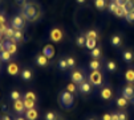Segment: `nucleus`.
<instances>
[{"label": "nucleus", "instance_id": "9d476101", "mask_svg": "<svg viewBox=\"0 0 134 120\" xmlns=\"http://www.w3.org/2000/svg\"><path fill=\"white\" fill-rule=\"evenodd\" d=\"M122 96L126 98L127 100H133L134 99V86H133V83H127L122 89Z\"/></svg>", "mask_w": 134, "mask_h": 120}, {"label": "nucleus", "instance_id": "c9c22d12", "mask_svg": "<svg viewBox=\"0 0 134 120\" xmlns=\"http://www.w3.org/2000/svg\"><path fill=\"white\" fill-rule=\"evenodd\" d=\"M85 37H86V38H94V40H97V38H98V33L96 32L94 29H89V30L85 33Z\"/></svg>", "mask_w": 134, "mask_h": 120}, {"label": "nucleus", "instance_id": "13d9d810", "mask_svg": "<svg viewBox=\"0 0 134 120\" xmlns=\"http://www.w3.org/2000/svg\"><path fill=\"white\" fill-rule=\"evenodd\" d=\"M110 2H114V0H110Z\"/></svg>", "mask_w": 134, "mask_h": 120}, {"label": "nucleus", "instance_id": "4d7b16f0", "mask_svg": "<svg viewBox=\"0 0 134 120\" xmlns=\"http://www.w3.org/2000/svg\"><path fill=\"white\" fill-rule=\"evenodd\" d=\"M131 102H133V103H134V99H133V100H131Z\"/></svg>", "mask_w": 134, "mask_h": 120}, {"label": "nucleus", "instance_id": "1a4fd4ad", "mask_svg": "<svg viewBox=\"0 0 134 120\" xmlns=\"http://www.w3.org/2000/svg\"><path fill=\"white\" fill-rule=\"evenodd\" d=\"M63 37H64V33H63V30L60 28H53L51 30V33H49V38H51V41H53V42H60L63 40Z\"/></svg>", "mask_w": 134, "mask_h": 120}, {"label": "nucleus", "instance_id": "412c9836", "mask_svg": "<svg viewBox=\"0 0 134 120\" xmlns=\"http://www.w3.org/2000/svg\"><path fill=\"white\" fill-rule=\"evenodd\" d=\"M11 58H12V54L8 50L3 49L2 52H0V62H9Z\"/></svg>", "mask_w": 134, "mask_h": 120}, {"label": "nucleus", "instance_id": "4c0bfd02", "mask_svg": "<svg viewBox=\"0 0 134 120\" xmlns=\"http://www.w3.org/2000/svg\"><path fill=\"white\" fill-rule=\"evenodd\" d=\"M125 8L127 12H133L134 11V0H127L125 3Z\"/></svg>", "mask_w": 134, "mask_h": 120}, {"label": "nucleus", "instance_id": "052dcab7", "mask_svg": "<svg viewBox=\"0 0 134 120\" xmlns=\"http://www.w3.org/2000/svg\"><path fill=\"white\" fill-rule=\"evenodd\" d=\"M0 95H2V94H0Z\"/></svg>", "mask_w": 134, "mask_h": 120}, {"label": "nucleus", "instance_id": "aec40b11", "mask_svg": "<svg viewBox=\"0 0 134 120\" xmlns=\"http://www.w3.org/2000/svg\"><path fill=\"white\" fill-rule=\"evenodd\" d=\"M122 58H124V61H125L126 64H131V62L134 61V54H133L131 50H124Z\"/></svg>", "mask_w": 134, "mask_h": 120}, {"label": "nucleus", "instance_id": "c756f323", "mask_svg": "<svg viewBox=\"0 0 134 120\" xmlns=\"http://www.w3.org/2000/svg\"><path fill=\"white\" fill-rule=\"evenodd\" d=\"M105 67L109 73H114V71H117V64L114 62V61H106L105 64Z\"/></svg>", "mask_w": 134, "mask_h": 120}, {"label": "nucleus", "instance_id": "58836bf2", "mask_svg": "<svg viewBox=\"0 0 134 120\" xmlns=\"http://www.w3.org/2000/svg\"><path fill=\"white\" fill-rule=\"evenodd\" d=\"M25 99H32V100H37V96L33 91H25V94L23 95Z\"/></svg>", "mask_w": 134, "mask_h": 120}, {"label": "nucleus", "instance_id": "c85d7f7f", "mask_svg": "<svg viewBox=\"0 0 134 120\" xmlns=\"http://www.w3.org/2000/svg\"><path fill=\"white\" fill-rule=\"evenodd\" d=\"M21 92L19 91V90H12L11 92H9V99L12 102H15V100H19V99H21Z\"/></svg>", "mask_w": 134, "mask_h": 120}, {"label": "nucleus", "instance_id": "ddd939ff", "mask_svg": "<svg viewBox=\"0 0 134 120\" xmlns=\"http://www.w3.org/2000/svg\"><path fill=\"white\" fill-rule=\"evenodd\" d=\"M7 73L11 77H17L20 74V69H19V65L16 62H9V65L7 66Z\"/></svg>", "mask_w": 134, "mask_h": 120}, {"label": "nucleus", "instance_id": "5fc2aeb1", "mask_svg": "<svg viewBox=\"0 0 134 120\" xmlns=\"http://www.w3.org/2000/svg\"><path fill=\"white\" fill-rule=\"evenodd\" d=\"M86 120H97L94 116H89V117H86Z\"/></svg>", "mask_w": 134, "mask_h": 120}, {"label": "nucleus", "instance_id": "7c9ffc66", "mask_svg": "<svg viewBox=\"0 0 134 120\" xmlns=\"http://www.w3.org/2000/svg\"><path fill=\"white\" fill-rule=\"evenodd\" d=\"M96 46H97V40H94V38H86V44H85V48L86 49L93 50Z\"/></svg>", "mask_w": 134, "mask_h": 120}, {"label": "nucleus", "instance_id": "473e14b6", "mask_svg": "<svg viewBox=\"0 0 134 120\" xmlns=\"http://www.w3.org/2000/svg\"><path fill=\"white\" fill-rule=\"evenodd\" d=\"M24 100V106L27 110H31V108H36V100H32V99H23Z\"/></svg>", "mask_w": 134, "mask_h": 120}, {"label": "nucleus", "instance_id": "8fccbe9b", "mask_svg": "<svg viewBox=\"0 0 134 120\" xmlns=\"http://www.w3.org/2000/svg\"><path fill=\"white\" fill-rule=\"evenodd\" d=\"M111 120H120V119H118V112L111 113Z\"/></svg>", "mask_w": 134, "mask_h": 120}, {"label": "nucleus", "instance_id": "423d86ee", "mask_svg": "<svg viewBox=\"0 0 134 120\" xmlns=\"http://www.w3.org/2000/svg\"><path fill=\"white\" fill-rule=\"evenodd\" d=\"M93 91V85L89 82V79H85L84 82H81L79 85V92L81 95H89Z\"/></svg>", "mask_w": 134, "mask_h": 120}, {"label": "nucleus", "instance_id": "bb28decb", "mask_svg": "<svg viewBox=\"0 0 134 120\" xmlns=\"http://www.w3.org/2000/svg\"><path fill=\"white\" fill-rule=\"evenodd\" d=\"M13 34H15V29H13L12 27H5V28H4V30H3V36H4L7 40L12 38Z\"/></svg>", "mask_w": 134, "mask_h": 120}, {"label": "nucleus", "instance_id": "dca6fc26", "mask_svg": "<svg viewBox=\"0 0 134 120\" xmlns=\"http://www.w3.org/2000/svg\"><path fill=\"white\" fill-rule=\"evenodd\" d=\"M88 67H89L90 70H101V69H102V64H101L100 59L92 58L90 61H89V64H88Z\"/></svg>", "mask_w": 134, "mask_h": 120}, {"label": "nucleus", "instance_id": "9b49d317", "mask_svg": "<svg viewBox=\"0 0 134 120\" xmlns=\"http://www.w3.org/2000/svg\"><path fill=\"white\" fill-rule=\"evenodd\" d=\"M35 64L39 66V67H47V66L49 65V59H48L43 53H40V54H37V55H36V58H35Z\"/></svg>", "mask_w": 134, "mask_h": 120}, {"label": "nucleus", "instance_id": "f3484780", "mask_svg": "<svg viewBox=\"0 0 134 120\" xmlns=\"http://www.w3.org/2000/svg\"><path fill=\"white\" fill-rule=\"evenodd\" d=\"M25 119L27 120H37L39 119V112L36 108H31L25 111Z\"/></svg>", "mask_w": 134, "mask_h": 120}, {"label": "nucleus", "instance_id": "6ab92c4d", "mask_svg": "<svg viewBox=\"0 0 134 120\" xmlns=\"http://www.w3.org/2000/svg\"><path fill=\"white\" fill-rule=\"evenodd\" d=\"M129 102H130V100H127L126 98H124V96L121 95V96H118V98L116 99V106H117L118 108H126L127 104H129Z\"/></svg>", "mask_w": 134, "mask_h": 120}, {"label": "nucleus", "instance_id": "ea45409f", "mask_svg": "<svg viewBox=\"0 0 134 120\" xmlns=\"http://www.w3.org/2000/svg\"><path fill=\"white\" fill-rule=\"evenodd\" d=\"M56 117H57V115H56L54 111H48V112L45 113V116H44L45 120H54Z\"/></svg>", "mask_w": 134, "mask_h": 120}, {"label": "nucleus", "instance_id": "7ed1b4c3", "mask_svg": "<svg viewBox=\"0 0 134 120\" xmlns=\"http://www.w3.org/2000/svg\"><path fill=\"white\" fill-rule=\"evenodd\" d=\"M88 79L94 87H102L104 85V74L101 70H92L88 75Z\"/></svg>", "mask_w": 134, "mask_h": 120}, {"label": "nucleus", "instance_id": "09e8293b", "mask_svg": "<svg viewBox=\"0 0 134 120\" xmlns=\"http://www.w3.org/2000/svg\"><path fill=\"white\" fill-rule=\"evenodd\" d=\"M114 2H116L118 5H125V3L127 2V0H114Z\"/></svg>", "mask_w": 134, "mask_h": 120}, {"label": "nucleus", "instance_id": "a18cd8bd", "mask_svg": "<svg viewBox=\"0 0 134 120\" xmlns=\"http://www.w3.org/2000/svg\"><path fill=\"white\" fill-rule=\"evenodd\" d=\"M2 111H3L4 113H8V104L3 103V104H2Z\"/></svg>", "mask_w": 134, "mask_h": 120}, {"label": "nucleus", "instance_id": "b1692460", "mask_svg": "<svg viewBox=\"0 0 134 120\" xmlns=\"http://www.w3.org/2000/svg\"><path fill=\"white\" fill-rule=\"evenodd\" d=\"M57 67H59V70L61 71H65L68 70V62H66V57H63L59 59V62H57Z\"/></svg>", "mask_w": 134, "mask_h": 120}, {"label": "nucleus", "instance_id": "4be33fe9", "mask_svg": "<svg viewBox=\"0 0 134 120\" xmlns=\"http://www.w3.org/2000/svg\"><path fill=\"white\" fill-rule=\"evenodd\" d=\"M12 42H21L23 40H24V34H23V32L21 30H15V34H13V37L12 38H9Z\"/></svg>", "mask_w": 134, "mask_h": 120}, {"label": "nucleus", "instance_id": "2f4dec72", "mask_svg": "<svg viewBox=\"0 0 134 120\" xmlns=\"http://www.w3.org/2000/svg\"><path fill=\"white\" fill-rule=\"evenodd\" d=\"M94 5L98 11H104L106 8V0H94Z\"/></svg>", "mask_w": 134, "mask_h": 120}, {"label": "nucleus", "instance_id": "a211bd4d", "mask_svg": "<svg viewBox=\"0 0 134 120\" xmlns=\"http://www.w3.org/2000/svg\"><path fill=\"white\" fill-rule=\"evenodd\" d=\"M110 44H111V46H114V48H120V46L122 45V37H121L120 34H114V36L110 38Z\"/></svg>", "mask_w": 134, "mask_h": 120}, {"label": "nucleus", "instance_id": "2eb2a0df", "mask_svg": "<svg viewBox=\"0 0 134 120\" xmlns=\"http://www.w3.org/2000/svg\"><path fill=\"white\" fill-rule=\"evenodd\" d=\"M43 54H44L48 59L53 58V57H54V46H53V45H51V44L45 45V46L43 48Z\"/></svg>", "mask_w": 134, "mask_h": 120}, {"label": "nucleus", "instance_id": "f704fd0d", "mask_svg": "<svg viewBox=\"0 0 134 120\" xmlns=\"http://www.w3.org/2000/svg\"><path fill=\"white\" fill-rule=\"evenodd\" d=\"M66 62H68V69H74L76 67V58L72 57V55H68L66 57Z\"/></svg>", "mask_w": 134, "mask_h": 120}, {"label": "nucleus", "instance_id": "72a5a7b5", "mask_svg": "<svg viewBox=\"0 0 134 120\" xmlns=\"http://www.w3.org/2000/svg\"><path fill=\"white\" fill-rule=\"evenodd\" d=\"M126 13H127V11H126V8H125V5H120L118 7V9H117V12L116 13H114V15H116L117 17H125L126 16Z\"/></svg>", "mask_w": 134, "mask_h": 120}, {"label": "nucleus", "instance_id": "c03bdc74", "mask_svg": "<svg viewBox=\"0 0 134 120\" xmlns=\"http://www.w3.org/2000/svg\"><path fill=\"white\" fill-rule=\"evenodd\" d=\"M101 120H111V113H104Z\"/></svg>", "mask_w": 134, "mask_h": 120}, {"label": "nucleus", "instance_id": "20e7f679", "mask_svg": "<svg viewBox=\"0 0 134 120\" xmlns=\"http://www.w3.org/2000/svg\"><path fill=\"white\" fill-rule=\"evenodd\" d=\"M70 77V81L74 82L76 85H80L81 82H84L86 79V73L84 69H73L69 74Z\"/></svg>", "mask_w": 134, "mask_h": 120}, {"label": "nucleus", "instance_id": "393cba45", "mask_svg": "<svg viewBox=\"0 0 134 120\" xmlns=\"http://www.w3.org/2000/svg\"><path fill=\"white\" fill-rule=\"evenodd\" d=\"M65 90H66V91H69V92H72V94L74 95L76 92H79V85H76L74 82H69V83L66 85Z\"/></svg>", "mask_w": 134, "mask_h": 120}, {"label": "nucleus", "instance_id": "a878e982", "mask_svg": "<svg viewBox=\"0 0 134 120\" xmlns=\"http://www.w3.org/2000/svg\"><path fill=\"white\" fill-rule=\"evenodd\" d=\"M90 57L92 58H96V59H100L102 57V52H101V48L96 46L93 50H90Z\"/></svg>", "mask_w": 134, "mask_h": 120}, {"label": "nucleus", "instance_id": "603ef678", "mask_svg": "<svg viewBox=\"0 0 134 120\" xmlns=\"http://www.w3.org/2000/svg\"><path fill=\"white\" fill-rule=\"evenodd\" d=\"M15 120H27V119H24L23 116H19V115H17V116L15 117Z\"/></svg>", "mask_w": 134, "mask_h": 120}, {"label": "nucleus", "instance_id": "e433bc0d", "mask_svg": "<svg viewBox=\"0 0 134 120\" xmlns=\"http://www.w3.org/2000/svg\"><path fill=\"white\" fill-rule=\"evenodd\" d=\"M118 7H120V5H118L116 2H110V4L108 5V9H109L110 13H116L117 9H118Z\"/></svg>", "mask_w": 134, "mask_h": 120}, {"label": "nucleus", "instance_id": "6e6552de", "mask_svg": "<svg viewBox=\"0 0 134 120\" xmlns=\"http://www.w3.org/2000/svg\"><path fill=\"white\" fill-rule=\"evenodd\" d=\"M100 98L102 100H111L113 99V90L109 85L106 86H102L101 90H100Z\"/></svg>", "mask_w": 134, "mask_h": 120}, {"label": "nucleus", "instance_id": "f8f14e48", "mask_svg": "<svg viewBox=\"0 0 134 120\" xmlns=\"http://www.w3.org/2000/svg\"><path fill=\"white\" fill-rule=\"evenodd\" d=\"M3 46L5 50H8L12 55H15L17 53V45L16 42H12L11 40H5V41H3Z\"/></svg>", "mask_w": 134, "mask_h": 120}, {"label": "nucleus", "instance_id": "0eeeda50", "mask_svg": "<svg viewBox=\"0 0 134 120\" xmlns=\"http://www.w3.org/2000/svg\"><path fill=\"white\" fill-rule=\"evenodd\" d=\"M12 110H13L19 116H23V115L25 113V111H27V108H25V106H24V100H23V99L15 100L13 104H12Z\"/></svg>", "mask_w": 134, "mask_h": 120}, {"label": "nucleus", "instance_id": "49530a36", "mask_svg": "<svg viewBox=\"0 0 134 120\" xmlns=\"http://www.w3.org/2000/svg\"><path fill=\"white\" fill-rule=\"evenodd\" d=\"M2 120H13V119H12V116L9 113H4L3 117H2Z\"/></svg>", "mask_w": 134, "mask_h": 120}, {"label": "nucleus", "instance_id": "de8ad7c7", "mask_svg": "<svg viewBox=\"0 0 134 120\" xmlns=\"http://www.w3.org/2000/svg\"><path fill=\"white\" fill-rule=\"evenodd\" d=\"M15 3H16L17 5H20V7H21V5H23V4H25L27 2H25V0H15Z\"/></svg>", "mask_w": 134, "mask_h": 120}, {"label": "nucleus", "instance_id": "f257e3e1", "mask_svg": "<svg viewBox=\"0 0 134 120\" xmlns=\"http://www.w3.org/2000/svg\"><path fill=\"white\" fill-rule=\"evenodd\" d=\"M20 15L25 20H28V21H37L41 16V11H40L39 5L35 3H25L21 5Z\"/></svg>", "mask_w": 134, "mask_h": 120}, {"label": "nucleus", "instance_id": "cd10ccee", "mask_svg": "<svg viewBox=\"0 0 134 120\" xmlns=\"http://www.w3.org/2000/svg\"><path fill=\"white\" fill-rule=\"evenodd\" d=\"M85 44H86V37H85V34L77 36V38H76V45H77L79 48H84Z\"/></svg>", "mask_w": 134, "mask_h": 120}, {"label": "nucleus", "instance_id": "a19ab883", "mask_svg": "<svg viewBox=\"0 0 134 120\" xmlns=\"http://www.w3.org/2000/svg\"><path fill=\"white\" fill-rule=\"evenodd\" d=\"M125 18H126V21L127 23H134V11L133 12H127L126 13V16H125Z\"/></svg>", "mask_w": 134, "mask_h": 120}, {"label": "nucleus", "instance_id": "bf43d9fd", "mask_svg": "<svg viewBox=\"0 0 134 120\" xmlns=\"http://www.w3.org/2000/svg\"><path fill=\"white\" fill-rule=\"evenodd\" d=\"M0 3H2V0H0Z\"/></svg>", "mask_w": 134, "mask_h": 120}, {"label": "nucleus", "instance_id": "5701e85b", "mask_svg": "<svg viewBox=\"0 0 134 120\" xmlns=\"http://www.w3.org/2000/svg\"><path fill=\"white\" fill-rule=\"evenodd\" d=\"M125 79H126V82L127 83H134V69L130 67L126 70L125 73Z\"/></svg>", "mask_w": 134, "mask_h": 120}, {"label": "nucleus", "instance_id": "f03ea898", "mask_svg": "<svg viewBox=\"0 0 134 120\" xmlns=\"http://www.w3.org/2000/svg\"><path fill=\"white\" fill-rule=\"evenodd\" d=\"M59 102L61 104V107L64 110H72L73 108V104H74V96L72 92L64 90L60 92V96H59Z\"/></svg>", "mask_w": 134, "mask_h": 120}, {"label": "nucleus", "instance_id": "79ce46f5", "mask_svg": "<svg viewBox=\"0 0 134 120\" xmlns=\"http://www.w3.org/2000/svg\"><path fill=\"white\" fill-rule=\"evenodd\" d=\"M0 24L2 25H7V21H5V15L3 12H0Z\"/></svg>", "mask_w": 134, "mask_h": 120}, {"label": "nucleus", "instance_id": "37998d69", "mask_svg": "<svg viewBox=\"0 0 134 120\" xmlns=\"http://www.w3.org/2000/svg\"><path fill=\"white\" fill-rule=\"evenodd\" d=\"M118 119L120 120H127V113L126 112H118Z\"/></svg>", "mask_w": 134, "mask_h": 120}, {"label": "nucleus", "instance_id": "39448f33", "mask_svg": "<svg viewBox=\"0 0 134 120\" xmlns=\"http://www.w3.org/2000/svg\"><path fill=\"white\" fill-rule=\"evenodd\" d=\"M11 27L15 30H21L25 27V18L21 15H16L11 18Z\"/></svg>", "mask_w": 134, "mask_h": 120}, {"label": "nucleus", "instance_id": "3c124183", "mask_svg": "<svg viewBox=\"0 0 134 120\" xmlns=\"http://www.w3.org/2000/svg\"><path fill=\"white\" fill-rule=\"evenodd\" d=\"M76 2H77V4L82 5V4H85V3H86V0H76Z\"/></svg>", "mask_w": 134, "mask_h": 120}, {"label": "nucleus", "instance_id": "4468645a", "mask_svg": "<svg viewBox=\"0 0 134 120\" xmlns=\"http://www.w3.org/2000/svg\"><path fill=\"white\" fill-rule=\"evenodd\" d=\"M20 77H21V79L24 82H29V81H32V78H33V73H32V70L29 67H24L20 71Z\"/></svg>", "mask_w": 134, "mask_h": 120}, {"label": "nucleus", "instance_id": "864d4df0", "mask_svg": "<svg viewBox=\"0 0 134 120\" xmlns=\"http://www.w3.org/2000/svg\"><path fill=\"white\" fill-rule=\"evenodd\" d=\"M4 49V46H3V41H2V38H0V52H2Z\"/></svg>", "mask_w": 134, "mask_h": 120}, {"label": "nucleus", "instance_id": "6e6d98bb", "mask_svg": "<svg viewBox=\"0 0 134 120\" xmlns=\"http://www.w3.org/2000/svg\"><path fill=\"white\" fill-rule=\"evenodd\" d=\"M54 120H64V119H63V117H61V116H57V117H56V119H54Z\"/></svg>", "mask_w": 134, "mask_h": 120}]
</instances>
